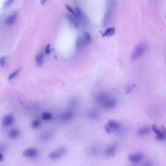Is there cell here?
Wrapping results in <instances>:
<instances>
[{
  "instance_id": "1",
  "label": "cell",
  "mask_w": 166,
  "mask_h": 166,
  "mask_svg": "<svg viewBox=\"0 0 166 166\" xmlns=\"http://www.w3.org/2000/svg\"><path fill=\"white\" fill-rule=\"evenodd\" d=\"M96 101L106 109H113L116 105V101L114 97L105 93L97 96L96 98Z\"/></svg>"
},
{
  "instance_id": "2",
  "label": "cell",
  "mask_w": 166,
  "mask_h": 166,
  "mask_svg": "<svg viewBox=\"0 0 166 166\" xmlns=\"http://www.w3.org/2000/svg\"><path fill=\"white\" fill-rule=\"evenodd\" d=\"M148 49V44L146 42H141L138 44L134 47L131 57V60L134 61L140 58L144 55Z\"/></svg>"
},
{
  "instance_id": "3",
  "label": "cell",
  "mask_w": 166,
  "mask_h": 166,
  "mask_svg": "<svg viewBox=\"0 0 166 166\" xmlns=\"http://www.w3.org/2000/svg\"><path fill=\"white\" fill-rule=\"evenodd\" d=\"M115 7L116 1H109L103 21V24L104 27L107 26L108 24H109V22L111 20V17L112 16V14L114 11Z\"/></svg>"
},
{
  "instance_id": "4",
  "label": "cell",
  "mask_w": 166,
  "mask_h": 166,
  "mask_svg": "<svg viewBox=\"0 0 166 166\" xmlns=\"http://www.w3.org/2000/svg\"><path fill=\"white\" fill-rule=\"evenodd\" d=\"M121 125L120 123L116 122L114 120H110L105 125L106 132L108 134H110L114 131L116 132L119 129Z\"/></svg>"
},
{
  "instance_id": "5",
  "label": "cell",
  "mask_w": 166,
  "mask_h": 166,
  "mask_svg": "<svg viewBox=\"0 0 166 166\" xmlns=\"http://www.w3.org/2000/svg\"><path fill=\"white\" fill-rule=\"evenodd\" d=\"M67 149L64 147H62L56 151H53L49 154V157L52 160L59 159L65 155Z\"/></svg>"
},
{
  "instance_id": "6",
  "label": "cell",
  "mask_w": 166,
  "mask_h": 166,
  "mask_svg": "<svg viewBox=\"0 0 166 166\" xmlns=\"http://www.w3.org/2000/svg\"><path fill=\"white\" fill-rule=\"evenodd\" d=\"M74 114L73 112L67 111L62 112L58 117V120L60 122H66L70 121L74 118Z\"/></svg>"
},
{
  "instance_id": "7",
  "label": "cell",
  "mask_w": 166,
  "mask_h": 166,
  "mask_svg": "<svg viewBox=\"0 0 166 166\" xmlns=\"http://www.w3.org/2000/svg\"><path fill=\"white\" fill-rule=\"evenodd\" d=\"M55 136L53 132L47 131L40 134L38 137V140L41 142H47L51 140Z\"/></svg>"
},
{
  "instance_id": "8",
  "label": "cell",
  "mask_w": 166,
  "mask_h": 166,
  "mask_svg": "<svg viewBox=\"0 0 166 166\" xmlns=\"http://www.w3.org/2000/svg\"><path fill=\"white\" fill-rule=\"evenodd\" d=\"M39 153L37 149L30 148L25 149L23 153L24 156L28 158H35L38 155Z\"/></svg>"
},
{
  "instance_id": "9",
  "label": "cell",
  "mask_w": 166,
  "mask_h": 166,
  "mask_svg": "<svg viewBox=\"0 0 166 166\" xmlns=\"http://www.w3.org/2000/svg\"><path fill=\"white\" fill-rule=\"evenodd\" d=\"M86 46L87 45L84 40V37L81 36L78 37L75 41L76 50L77 51L81 50Z\"/></svg>"
},
{
  "instance_id": "10",
  "label": "cell",
  "mask_w": 166,
  "mask_h": 166,
  "mask_svg": "<svg viewBox=\"0 0 166 166\" xmlns=\"http://www.w3.org/2000/svg\"><path fill=\"white\" fill-rule=\"evenodd\" d=\"M101 147L99 145L95 144L91 146L88 149V153L91 156H97L100 153Z\"/></svg>"
},
{
  "instance_id": "11",
  "label": "cell",
  "mask_w": 166,
  "mask_h": 166,
  "mask_svg": "<svg viewBox=\"0 0 166 166\" xmlns=\"http://www.w3.org/2000/svg\"><path fill=\"white\" fill-rule=\"evenodd\" d=\"M143 155L140 153L131 154L129 156V160L132 163H139L143 159Z\"/></svg>"
},
{
  "instance_id": "12",
  "label": "cell",
  "mask_w": 166,
  "mask_h": 166,
  "mask_svg": "<svg viewBox=\"0 0 166 166\" xmlns=\"http://www.w3.org/2000/svg\"><path fill=\"white\" fill-rule=\"evenodd\" d=\"M14 122V118L12 114L5 116L3 119V125L4 127H7L12 125Z\"/></svg>"
},
{
  "instance_id": "13",
  "label": "cell",
  "mask_w": 166,
  "mask_h": 166,
  "mask_svg": "<svg viewBox=\"0 0 166 166\" xmlns=\"http://www.w3.org/2000/svg\"><path fill=\"white\" fill-rule=\"evenodd\" d=\"M116 144L111 145L109 147H108L105 150V153L106 156L108 157H111L114 156L116 153Z\"/></svg>"
},
{
  "instance_id": "14",
  "label": "cell",
  "mask_w": 166,
  "mask_h": 166,
  "mask_svg": "<svg viewBox=\"0 0 166 166\" xmlns=\"http://www.w3.org/2000/svg\"><path fill=\"white\" fill-rule=\"evenodd\" d=\"M17 14L16 12H13L9 15L5 19V22L7 25H12L17 18Z\"/></svg>"
},
{
  "instance_id": "15",
  "label": "cell",
  "mask_w": 166,
  "mask_h": 166,
  "mask_svg": "<svg viewBox=\"0 0 166 166\" xmlns=\"http://www.w3.org/2000/svg\"><path fill=\"white\" fill-rule=\"evenodd\" d=\"M99 114H100L99 111L97 110L94 109V110H92L88 111L86 114V116H87L88 118L90 119H95L98 118Z\"/></svg>"
},
{
  "instance_id": "16",
  "label": "cell",
  "mask_w": 166,
  "mask_h": 166,
  "mask_svg": "<svg viewBox=\"0 0 166 166\" xmlns=\"http://www.w3.org/2000/svg\"><path fill=\"white\" fill-rule=\"evenodd\" d=\"M67 18L71 24H72L74 27L76 28H78L79 27V22L77 20V18L73 16V15H70V14H67Z\"/></svg>"
},
{
  "instance_id": "17",
  "label": "cell",
  "mask_w": 166,
  "mask_h": 166,
  "mask_svg": "<svg viewBox=\"0 0 166 166\" xmlns=\"http://www.w3.org/2000/svg\"><path fill=\"white\" fill-rule=\"evenodd\" d=\"M20 134V132L19 130L17 129H15V128L10 130L8 133V136H9V138H12V139H15V138H18Z\"/></svg>"
},
{
  "instance_id": "18",
  "label": "cell",
  "mask_w": 166,
  "mask_h": 166,
  "mask_svg": "<svg viewBox=\"0 0 166 166\" xmlns=\"http://www.w3.org/2000/svg\"><path fill=\"white\" fill-rule=\"evenodd\" d=\"M150 132V130L149 128L147 126H145L143 127L140 128L138 132H137V134L139 136H143L149 134Z\"/></svg>"
},
{
  "instance_id": "19",
  "label": "cell",
  "mask_w": 166,
  "mask_h": 166,
  "mask_svg": "<svg viewBox=\"0 0 166 166\" xmlns=\"http://www.w3.org/2000/svg\"><path fill=\"white\" fill-rule=\"evenodd\" d=\"M44 61V54L42 52H40L37 54L36 57V62L37 65L40 66L42 65Z\"/></svg>"
},
{
  "instance_id": "20",
  "label": "cell",
  "mask_w": 166,
  "mask_h": 166,
  "mask_svg": "<svg viewBox=\"0 0 166 166\" xmlns=\"http://www.w3.org/2000/svg\"><path fill=\"white\" fill-rule=\"evenodd\" d=\"M116 33V29L114 27L108 28L103 34V37H111Z\"/></svg>"
},
{
  "instance_id": "21",
  "label": "cell",
  "mask_w": 166,
  "mask_h": 166,
  "mask_svg": "<svg viewBox=\"0 0 166 166\" xmlns=\"http://www.w3.org/2000/svg\"><path fill=\"white\" fill-rule=\"evenodd\" d=\"M42 118L44 121L51 120L53 118V115L50 112H44L42 115Z\"/></svg>"
},
{
  "instance_id": "22",
  "label": "cell",
  "mask_w": 166,
  "mask_h": 166,
  "mask_svg": "<svg viewBox=\"0 0 166 166\" xmlns=\"http://www.w3.org/2000/svg\"><path fill=\"white\" fill-rule=\"evenodd\" d=\"M40 124H41V122L40 119H35L33 121L31 124V126L33 129H37L40 126Z\"/></svg>"
},
{
  "instance_id": "23",
  "label": "cell",
  "mask_w": 166,
  "mask_h": 166,
  "mask_svg": "<svg viewBox=\"0 0 166 166\" xmlns=\"http://www.w3.org/2000/svg\"><path fill=\"white\" fill-rule=\"evenodd\" d=\"M83 37H84V40L85 42L86 45H88L91 41V36L90 34L89 33L86 32L84 34Z\"/></svg>"
},
{
  "instance_id": "24",
  "label": "cell",
  "mask_w": 166,
  "mask_h": 166,
  "mask_svg": "<svg viewBox=\"0 0 166 166\" xmlns=\"http://www.w3.org/2000/svg\"><path fill=\"white\" fill-rule=\"evenodd\" d=\"M125 128L123 126L121 125L120 127L119 128V129L116 131L117 134L119 136H123L125 133Z\"/></svg>"
},
{
  "instance_id": "25",
  "label": "cell",
  "mask_w": 166,
  "mask_h": 166,
  "mask_svg": "<svg viewBox=\"0 0 166 166\" xmlns=\"http://www.w3.org/2000/svg\"><path fill=\"white\" fill-rule=\"evenodd\" d=\"M21 70V68H19V69H18V70H16L14 72L12 73L11 74H10V75L9 76V80H11L12 79H13L14 77H15V76L18 75L19 72H20Z\"/></svg>"
},
{
  "instance_id": "26",
  "label": "cell",
  "mask_w": 166,
  "mask_h": 166,
  "mask_svg": "<svg viewBox=\"0 0 166 166\" xmlns=\"http://www.w3.org/2000/svg\"><path fill=\"white\" fill-rule=\"evenodd\" d=\"M151 129L154 133L156 134H158L161 132V129H159L156 125H153L151 127Z\"/></svg>"
},
{
  "instance_id": "27",
  "label": "cell",
  "mask_w": 166,
  "mask_h": 166,
  "mask_svg": "<svg viewBox=\"0 0 166 166\" xmlns=\"http://www.w3.org/2000/svg\"><path fill=\"white\" fill-rule=\"evenodd\" d=\"M65 7L66 9L69 11V12H70L72 14L73 16H74L75 17L77 18V15H76V14H75V11H74L73 9H72L71 7H70L68 5H65Z\"/></svg>"
},
{
  "instance_id": "28",
  "label": "cell",
  "mask_w": 166,
  "mask_h": 166,
  "mask_svg": "<svg viewBox=\"0 0 166 166\" xmlns=\"http://www.w3.org/2000/svg\"><path fill=\"white\" fill-rule=\"evenodd\" d=\"M13 2V1H12V0H9V1H7L5 3H4V7H9V6H10V5L12 4Z\"/></svg>"
},
{
  "instance_id": "29",
  "label": "cell",
  "mask_w": 166,
  "mask_h": 166,
  "mask_svg": "<svg viewBox=\"0 0 166 166\" xmlns=\"http://www.w3.org/2000/svg\"><path fill=\"white\" fill-rule=\"evenodd\" d=\"M5 57H3L1 58L0 60V65L1 67H3L5 65Z\"/></svg>"
},
{
  "instance_id": "30",
  "label": "cell",
  "mask_w": 166,
  "mask_h": 166,
  "mask_svg": "<svg viewBox=\"0 0 166 166\" xmlns=\"http://www.w3.org/2000/svg\"><path fill=\"white\" fill-rule=\"evenodd\" d=\"M51 45L50 44H48L46 46L45 48V52L46 54H49L50 53L51 49H50Z\"/></svg>"
},
{
  "instance_id": "31",
  "label": "cell",
  "mask_w": 166,
  "mask_h": 166,
  "mask_svg": "<svg viewBox=\"0 0 166 166\" xmlns=\"http://www.w3.org/2000/svg\"><path fill=\"white\" fill-rule=\"evenodd\" d=\"M77 101L76 99H72V100H71L70 101V104L71 106H75L77 105Z\"/></svg>"
},
{
  "instance_id": "32",
  "label": "cell",
  "mask_w": 166,
  "mask_h": 166,
  "mask_svg": "<svg viewBox=\"0 0 166 166\" xmlns=\"http://www.w3.org/2000/svg\"><path fill=\"white\" fill-rule=\"evenodd\" d=\"M142 166H153V164L152 162L150 161H148L143 165Z\"/></svg>"
},
{
  "instance_id": "33",
  "label": "cell",
  "mask_w": 166,
  "mask_h": 166,
  "mask_svg": "<svg viewBox=\"0 0 166 166\" xmlns=\"http://www.w3.org/2000/svg\"><path fill=\"white\" fill-rule=\"evenodd\" d=\"M161 130L162 132H163V134H164L165 138V139H166V129L163 126H161Z\"/></svg>"
},
{
  "instance_id": "34",
  "label": "cell",
  "mask_w": 166,
  "mask_h": 166,
  "mask_svg": "<svg viewBox=\"0 0 166 166\" xmlns=\"http://www.w3.org/2000/svg\"><path fill=\"white\" fill-rule=\"evenodd\" d=\"M7 146L5 144L1 145V149L2 151H5L7 149Z\"/></svg>"
},
{
  "instance_id": "35",
  "label": "cell",
  "mask_w": 166,
  "mask_h": 166,
  "mask_svg": "<svg viewBox=\"0 0 166 166\" xmlns=\"http://www.w3.org/2000/svg\"><path fill=\"white\" fill-rule=\"evenodd\" d=\"M3 159V156L2 153H1L0 154V161H2Z\"/></svg>"
},
{
  "instance_id": "36",
  "label": "cell",
  "mask_w": 166,
  "mask_h": 166,
  "mask_svg": "<svg viewBox=\"0 0 166 166\" xmlns=\"http://www.w3.org/2000/svg\"><path fill=\"white\" fill-rule=\"evenodd\" d=\"M45 2H46L45 1H40V3H41L42 5H44V3H45Z\"/></svg>"
}]
</instances>
